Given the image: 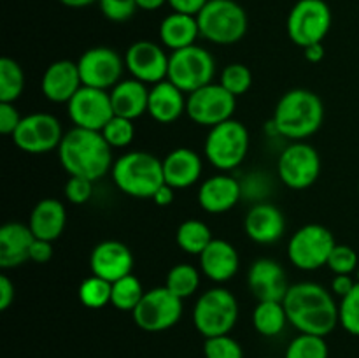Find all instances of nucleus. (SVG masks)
Wrapping results in <instances>:
<instances>
[{
    "label": "nucleus",
    "instance_id": "obj_14",
    "mask_svg": "<svg viewBox=\"0 0 359 358\" xmlns=\"http://www.w3.org/2000/svg\"><path fill=\"white\" fill-rule=\"evenodd\" d=\"M63 135L65 133L58 118L48 112H34L21 118V123L13 133V140L25 153L44 154L58 150Z\"/></svg>",
    "mask_w": 359,
    "mask_h": 358
},
{
    "label": "nucleus",
    "instance_id": "obj_13",
    "mask_svg": "<svg viewBox=\"0 0 359 358\" xmlns=\"http://www.w3.org/2000/svg\"><path fill=\"white\" fill-rule=\"evenodd\" d=\"M277 172L287 188L305 190L314 185L321 174V157L314 146L294 140L280 153Z\"/></svg>",
    "mask_w": 359,
    "mask_h": 358
},
{
    "label": "nucleus",
    "instance_id": "obj_49",
    "mask_svg": "<svg viewBox=\"0 0 359 358\" xmlns=\"http://www.w3.org/2000/svg\"><path fill=\"white\" fill-rule=\"evenodd\" d=\"M153 200H154V204H156V206H160V207L170 206V204L174 202V188H172V186H168L167 183H165V185H161L160 188H158V192L154 193Z\"/></svg>",
    "mask_w": 359,
    "mask_h": 358
},
{
    "label": "nucleus",
    "instance_id": "obj_41",
    "mask_svg": "<svg viewBox=\"0 0 359 358\" xmlns=\"http://www.w3.org/2000/svg\"><path fill=\"white\" fill-rule=\"evenodd\" d=\"M333 274H353L359 267V256L351 246L337 244L326 263Z\"/></svg>",
    "mask_w": 359,
    "mask_h": 358
},
{
    "label": "nucleus",
    "instance_id": "obj_27",
    "mask_svg": "<svg viewBox=\"0 0 359 358\" xmlns=\"http://www.w3.org/2000/svg\"><path fill=\"white\" fill-rule=\"evenodd\" d=\"M112 109L116 116H123L128 119H137L147 112L149 104V90L146 83L139 79H121L111 91Z\"/></svg>",
    "mask_w": 359,
    "mask_h": 358
},
{
    "label": "nucleus",
    "instance_id": "obj_18",
    "mask_svg": "<svg viewBox=\"0 0 359 358\" xmlns=\"http://www.w3.org/2000/svg\"><path fill=\"white\" fill-rule=\"evenodd\" d=\"M90 269L93 276L114 281L132 274L133 255L126 244L119 241H102L93 248L90 256Z\"/></svg>",
    "mask_w": 359,
    "mask_h": 358
},
{
    "label": "nucleus",
    "instance_id": "obj_48",
    "mask_svg": "<svg viewBox=\"0 0 359 358\" xmlns=\"http://www.w3.org/2000/svg\"><path fill=\"white\" fill-rule=\"evenodd\" d=\"M14 297H16V288H14L13 281L6 274H0V309L2 311L9 309L14 302Z\"/></svg>",
    "mask_w": 359,
    "mask_h": 358
},
{
    "label": "nucleus",
    "instance_id": "obj_3",
    "mask_svg": "<svg viewBox=\"0 0 359 358\" xmlns=\"http://www.w3.org/2000/svg\"><path fill=\"white\" fill-rule=\"evenodd\" d=\"M325 121V105L319 95L305 88H294L277 102L270 121L272 132L286 139L305 140L314 135Z\"/></svg>",
    "mask_w": 359,
    "mask_h": 358
},
{
    "label": "nucleus",
    "instance_id": "obj_44",
    "mask_svg": "<svg viewBox=\"0 0 359 358\" xmlns=\"http://www.w3.org/2000/svg\"><path fill=\"white\" fill-rule=\"evenodd\" d=\"M20 112L14 107V104L9 102H0V132L4 135H13L14 130L18 128V125L21 123Z\"/></svg>",
    "mask_w": 359,
    "mask_h": 358
},
{
    "label": "nucleus",
    "instance_id": "obj_15",
    "mask_svg": "<svg viewBox=\"0 0 359 358\" xmlns=\"http://www.w3.org/2000/svg\"><path fill=\"white\" fill-rule=\"evenodd\" d=\"M67 111L74 126L95 132H102V128L114 116L111 93L107 90L91 86H81V90L67 104Z\"/></svg>",
    "mask_w": 359,
    "mask_h": 358
},
{
    "label": "nucleus",
    "instance_id": "obj_22",
    "mask_svg": "<svg viewBox=\"0 0 359 358\" xmlns=\"http://www.w3.org/2000/svg\"><path fill=\"white\" fill-rule=\"evenodd\" d=\"M242 197L241 183L228 174L205 179L198 188V204L205 213L223 214L233 209Z\"/></svg>",
    "mask_w": 359,
    "mask_h": 358
},
{
    "label": "nucleus",
    "instance_id": "obj_23",
    "mask_svg": "<svg viewBox=\"0 0 359 358\" xmlns=\"http://www.w3.org/2000/svg\"><path fill=\"white\" fill-rule=\"evenodd\" d=\"M241 256L233 244L224 239H212L200 255V269L214 283H226L238 272Z\"/></svg>",
    "mask_w": 359,
    "mask_h": 358
},
{
    "label": "nucleus",
    "instance_id": "obj_6",
    "mask_svg": "<svg viewBox=\"0 0 359 358\" xmlns=\"http://www.w3.org/2000/svg\"><path fill=\"white\" fill-rule=\"evenodd\" d=\"M238 319V302L226 288L203 291L193 309V323L203 337L226 336Z\"/></svg>",
    "mask_w": 359,
    "mask_h": 358
},
{
    "label": "nucleus",
    "instance_id": "obj_35",
    "mask_svg": "<svg viewBox=\"0 0 359 358\" xmlns=\"http://www.w3.org/2000/svg\"><path fill=\"white\" fill-rule=\"evenodd\" d=\"M79 300L88 309H102L111 304L112 283L104 277L91 276L79 286Z\"/></svg>",
    "mask_w": 359,
    "mask_h": 358
},
{
    "label": "nucleus",
    "instance_id": "obj_40",
    "mask_svg": "<svg viewBox=\"0 0 359 358\" xmlns=\"http://www.w3.org/2000/svg\"><path fill=\"white\" fill-rule=\"evenodd\" d=\"M203 357L205 358H244V350L230 333L226 336L207 337L203 343Z\"/></svg>",
    "mask_w": 359,
    "mask_h": 358
},
{
    "label": "nucleus",
    "instance_id": "obj_17",
    "mask_svg": "<svg viewBox=\"0 0 359 358\" xmlns=\"http://www.w3.org/2000/svg\"><path fill=\"white\" fill-rule=\"evenodd\" d=\"M168 60L170 55H167L160 44L153 41H137L126 51L125 65L133 79L156 84L167 79Z\"/></svg>",
    "mask_w": 359,
    "mask_h": 358
},
{
    "label": "nucleus",
    "instance_id": "obj_16",
    "mask_svg": "<svg viewBox=\"0 0 359 358\" xmlns=\"http://www.w3.org/2000/svg\"><path fill=\"white\" fill-rule=\"evenodd\" d=\"M77 67H79L83 86L112 90L121 81L126 65L118 51L105 46H97L81 55Z\"/></svg>",
    "mask_w": 359,
    "mask_h": 358
},
{
    "label": "nucleus",
    "instance_id": "obj_26",
    "mask_svg": "<svg viewBox=\"0 0 359 358\" xmlns=\"http://www.w3.org/2000/svg\"><path fill=\"white\" fill-rule=\"evenodd\" d=\"M186 98L188 97H184V91L168 79L153 84L149 90L147 114L161 125H170L186 112Z\"/></svg>",
    "mask_w": 359,
    "mask_h": 358
},
{
    "label": "nucleus",
    "instance_id": "obj_30",
    "mask_svg": "<svg viewBox=\"0 0 359 358\" xmlns=\"http://www.w3.org/2000/svg\"><path fill=\"white\" fill-rule=\"evenodd\" d=\"M290 323L287 312L284 309L283 302L263 300L252 311V325L258 330V333L265 337H276L286 329Z\"/></svg>",
    "mask_w": 359,
    "mask_h": 358
},
{
    "label": "nucleus",
    "instance_id": "obj_29",
    "mask_svg": "<svg viewBox=\"0 0 359 358\" xmlns=\"http://www.w3.org/2000/svg\"><path fill=\"white\" fill-rule=\"evenodd\" d=\"M158 34H160L161 44L170 51L184 49L196 44V39L200 37L198 21H196V16H191V14L172 11L168 16L161 20Z\"/></svg>",
    "mask_w": 359,
    "mask_h": 358
},
{
    "label": "nucleus",
    "instance_id": "obj_47",
    "mask_svg": "<svg viewBox=\"0 0 359 358\" xmlns=\"http://www.w3.org/2000/svg\"><path fill=\"white\" fill-rule=\"evenodd\" d=\"M358 281H354L351 277V274H335L332 281V293L337 295V297L344 298L347 293L353 291V288L356 286Z\"/></svg>",
    "mask_w": 359,
    "mask_h": 358
},
{
    "label": "nucleus",
    "instance_id": "obj_52",
    "mask_svg": "<svg viewBox=\"0 0 359 358\" xmlns=\"http://www.w3.org/2000/svg\"><path fill=\"white\" fill-rule=\"evenodd\" d=\"M60 4H63L65 7H70V9H83V7L91 6V4L98 2V0H58Z\"/></svg>",
    "mask_w": 359,
    "mask_h": 358
},
{
    "label": "nucleus",
    "instance_id": "obj_37",
    "mask_svg": "<svg viewBox=\"0 0 359 358\" xmlns=\"http://www.w3.org/2000/svg\"><path fill=\"white\" fill-rule=\"evenodd\" d=\"M102 135L112 150L114 147L119 150V147H126L132 144L133 137H135V126H133L132 119L114 114L111 121L102 128Z\"/></svg>",
    "mask_w": 359,
    "mask_h": 358
},
{
    "label": "nucleus",
    "instance_id": "obj_11",
    "mask_svg": "<svg viewBox=\"0 0 359 358\" xmlns=\"http://www.w3.org/2000/svg\"><path fill=\"white\" fill-rule=\"evenodd\" d=\"M133 321L144 332H165L177 325L182 316V298L175 297L167 286L147 290L132 312Z\"/></svg>",
    "mask_w": 359,
    "mask_h": 358
},
{
    "label": "nucleus",
    "instance_id": "obj_7",
    "mask_svg": "<svg viewBox=\"0 0 359 358\" xmlns=\"http://www.w3.org/2000/svg\"><path fill=\"white\" fill-rule=\"evenodd\" d=\"M205 157L219 171H233L244 161L249 151V132L244 123L228 119L209 128L207 133Z\"/></svg>",
    "mask_w": 359,
    "mask_h": 358
},
{
    "label": "nucleus",
    "instance_id": "obj_50",
    "mask_svg": "<svg viewBox=\"0 0 359 358\" xmlns=\"http://www.w3.org/2000/svg\"><path fill=\"white\" fill-rule=\"evenodd\" d=\"M304 56L305 60H309L311 63H319L323 58H325V46L323 42H318V44H311L307 48H304Z\"/></svg>",
    "mask_w": 359,
    "mask_h": 358
},
{
    "label": "nucleus",
    "instance_id": "obj_33",
    "mask_svg": "<svg viewBox=\"0 0 359 358\" xmlns=\"http://www.w3.org/2000/svg\"><path fill=\"white\" fill-rule=\"evenodd\" d=\"M165 286L179 298H188L196 293L200 286V272L189 263H177L172 267L165 279Z\"/></svg>",
    "mask_w": 359,
    "mask_h": 358
},
{
    "label": "nucleus",
    "instance_id": "obj_4",
    "mask_svg": "<svg viewBox=\"0 0 359 358\" xmlns=\"http://www.w3.org/2000/svg\"><path fill=\"white\" fill-rule=\"evenodd\" d=\"M114 185L133 199H153L165 185L163 161L149 151H128L111 168Z\"/></svg>",
    "mask_w": 359,
    "mask_h": 358
},
{
    "label": "nucleus",
    "instance_id": "obj_43",
    "mask_svg": "<svg viewBox=\"0 0 359 358\" xmlns=\"http://www.w3.org/2000/svg\"><path fill=\"white\" fill-rule=\"evenodd\" d=\"M93 183L86 178H79V175H70L69 181L65 183V197L69 202L81 206L86 204L93 195Z\"/></svg>",
    "mask_w": 359,
    "mask_h": 358
},
{
    "label": "nucleus",
    "instance_id": "obj_2",
    "mask_svg": "<svg viewBox=\"0 0 359 358\" xmlns=\"http://www.w3.org/2000/svg\"><path fill=\"white\" fill-rule=\"evenodd\" d=\"M58 157L69 175H79L90 181L102 179L114 165L112 147L102 132L77 126L63 135L58 146Z\"/></svg>",
    "mask_w": 359,
    "mask_h": 358
},
{
    "label": "nucleus",
    "instance_id": "obj_5",
    "mask_svg": "<svg viewBox=\"0 0 359 358\" xmlns=\"http://www.w3.org/2000/svg\"><path fill=\"white\" fill-rule=\"evenodd\" d=\"M200 37L212 44H237L248 34V14L235 0H209L196 16Z\"/></svg>",
    "mask_w": 359,
    "mask_h": 358
},
{
    "label": "nucleus",
    "instance_id": "obj_54",
    "mask_svg": "<svg viewBox=\"0 0 359 358\" xmlns=\"http://www.w3.org/2000/svg\"><path fill=\"white\" fill-rule=\"evenodd\" d=\"M358 192H359V181H358Z\"/></svg>",
    "mask_w": 359,
    "mask_h": 358
},
{
    "label": "nucleus",
    "instance_id": "obj_42",
    "mask_svg": "<svg viewBox=\"0 0 359 358\" xmlns=\"http://www.w3.org/2000/svg\"><path fill=\"white\" fill-rule=\"evenodd\" d=\"M98 6H100L102 14L114 23L128 21L139 9L135 0H98Z\"/></svg>",
    "mask_w": 359,
    "mask_h": 358
},
{
    "label": "nucleus",
    "instance_id": "obj_25",
    "mask_svg": "<svg viewBox=\"0 0 359 358\" xmlns=\"http://www.w3.org/2000/svg\"><path fill=\"white\" fill-rule=\"evenodd\" d=\"M163 178L174 190H184L195 185L202 175V158L189 147H177L163 158Z\"/></svg>",
    "mask_w": 359,
    "mask_h": 358
},
{
    "label": "nucleus",
    "instance_id": "obj_36",
    "mask_svg": "<svg viewBox=\"0 0 359 358\" xmlns=\"http://www.w3.org/2000/svg\"><path fill=\"white\" fill-rule=\"evenodd\" d=\"M330 350L325 337L300 333L286 347L284 358H328Z\"/></svg>",
    "mask_w": 359,
    "mask_h": 358
},
{
    "label": "nucleus",
    "instance_id": "obj_24",
    "mask_svg": "<svg viewBox=\"0 0 359 358\" xmlns=\"http://www.w3.org/2000/svg\"><path fill=\"white\" fill-rule=\"evenodd\" d=\"M35 241L30 227L21 221H9L0 228V267L14 269L30 260V249Z\"/></svg>",
    "mask_w": 359,
    "mask_h": 358
},
{
    "label": "nucleus",
    "instance_id": "obj_19",
    "mask_svg": "<svg viewBox=\"0 0 359 358\" xmlns=\"http://www.w3.org/2000/svg\"><path fill=\"white\" fill-rule=\"evenodd\" d=\"M248 284L256 300L283 302L287 293L286 272L279 262L272 258H259L251 265L248 274Z\"/></svg>",
    "mask_w": 359,
    "mask_h": 358
},
{
    "label": "nucleus",
    "instance_id": "obj_9",
    "mask_svg": "<svg viewBox=\"0 0 359 358\" xmlns=\"http://www.w3.org/2000/svg\"><path fill=\"white\" fill-rule=\"evenodd\" d=\"M332 20V9L325 0H298L287 14V37L302 49L318 44L328 35Z\"/></svg>",
    "mask_w": 359,
    "mask_h": 358
},
{
    "label": "nucleus",
    "instance_id": "obj_46",
    "mask_svg": "<svg viewBox=\"0 0 359 358\" xmlns=\"http://www.w3.org/2000/svg\"><path fill=\"white\" fill-rule=\"evenodd\" d=\"M53 258V244L49 241L35 239L30 249V260L35 263H46Z\"/></svg>",
    "mask_w": 359,
    "mask_h": 358
},
{
    "label": "nucleus",
    "instance_id": "obj_32",
    "mask_svg": "<svg viewBox=\"0 0 359 358\" xmlns=\"http://www.w3.org/2000/svg\"><path fill=\"white\" fill-rule=\"evenodd\" d=\"M23 88L25 74L20 63L9 56L0 58V102L14 104L23 93Z\"/></svg>",
    "mask_w": 359,
    "mask_h": 358
},
{
    "label": "nucleus",
    "instance_id": "obj_45",
    "mask_svg": "<svg viewBox=\"0 0 359 358\" xmlns=\"http://www.w3.org/2000/svg\"><path fill=\"white\" fill-rule=\"evenodd\" d=\"M209 0H168V6L172 11L182 14H191V16H198L200 11L205 7Z\"/></svg>",
    "mask_w": 359,
    "mask_h": 358
},
{
    "label": "nucleus",
    "instance_id": "obj_21",
    "mask_svg": "<svg viewBox=\"0 0 359 358\" xmlns=\"http://www.w3.org/2000/svg\"><path fill=\"white\" fill-rule=\"evenodd\" d=\"M244 230L251 241L258 244H273L286 230V220L283 211L269 202L252 206L244 220Z\"/></svg>",
    "mask_w": 359,
    "mask_h": 358
},
{
    "label": "nucleus",
    "instance_id": "obj_39",
    "mask_svg": "<svg viewBox=\"0 0 359 358\" xmlns=\"http://www.w3.org/2000/svg\"><path fill=\"white\" fill-rule=\"evenodd\" d=\"M339 325L351 336L359 337V283L351 293L340 298Z\"/></svg>",
    "mask_w": 359,
    "mask_h": 358
},
{
    "label": "nucleus",
    "instance_id": "obj_8",
    "mask_svg": "<svg viewBox=\"0 0 359 358\" xmlns=\"http://www.w3.org/2000/svg\"><path fill=\"white\" fill-rule=\"evenodd\" d=\"M216 62L205 48L198 44L170 53L167 79L184 93H193L198 88L212 83Z\"/></svg>",
    "mask_w": 359,
    "mask_h": 358
},
{
    "label": "nucleus",
    "instance_id": "obj_1",
    "mask_svg": "<svg viewBox=\"0 0 359 358\" xmlns=\"http://www.w3.org/2000/svg\"><path fill=\"white\" fill-rule=\"evenodd\" d=\"M287 319L300 333L326 337L339 325V305L332 291L318 283H297L283 300Z\"/></svg>",
    "mask_w": 359,
    "mask_h": 358
},
{
    "label": "nucleus",
    "instance_id": "obj_20",
    "mask_svg": "<svg viewBox=\"0 0 359 358\" xmlns=\"http://www.w3.org/2000/svg\"><path fill=\"white\" fill-rule=\"evenodd\" d=\"M83 86L77 62L58 60L53 62L42 74L41 90L48 100L55 104H69L70 98Z\"/></svg>",
    "mask_w": 359,
    "mask_h": 358
},
{
    "label": "nucleus",
    "instance_id": "obj_28",
    "mask_svg": "<svg viewBox=\"0 0 359 358\" xmlns=\"http://www.w3.org/2000/svg\"><path fill=\"white\" fill-rule=\"evenodd\" d=\"M67 211L60 200L56 199H42L35 204L34 211L30 214L28 227L34 232L35 239L42 241H56L65 230Z\"/></svg>",
    "mask_w": 359,
    "mask_h": 358
},
{
    "label": "nucleus",
    "instance_id": "obj_38",
    "mask_svg": "<svg viewBox=\"0 0 359 358\" xmlns=\"http://www.w3.org/2000/svg\"><path fill=\"white\" fill-rule=\"evenodd\" d=\"M221 84L235 97L248 93L249 88L252 86V72L244 63H230L224 67L221 74Z\"/></svg>",
    "mask_w": 359,
    "mask_h": 358
},
{
    "label": "nucleus",
    "instance_id": "obj_53",
    "mask_svg": "<svg viewBox=\"0 0 359 358\" xmlns=\"http://www.w3.org/2000/svg\"><path fill=\"white\" fill-rule=\"evenodd\" d=\"M356 281L359 283V267H358V270H356Z\"/></svg>",
    "mask_w": 359,
    "mask_h": 358
},
{
    "label": "nucleus",
    "instance_id": "obj_10",
    "mask_svg": "<svg viewBox=\"0 0 359 358\" xmlns=\"http://www.w3.org/2000/svg\"><path fill=\"white\" fill-rule=\"evenodd\" d=\"M335 246L337 241L328 228L319 223H309L291 235L287 258L300 270H318L328 263Z\"/></svg>",
    "mask_w": 359,
    "mask_h": 358
},
{
    "label": "nucleus",
    "instance_id": "obj_12",
    "mask_svg": "<svg viewBox=\"0 0 359 358\" xmlns=\"http://www.w3.org/2000/svg\"><path fill=\"white\" fill-rule=\"evenodd\" d=\"M237 97L231 95L221 83H210L198 88L186 98V114L191 121L202 126L219 125L233 116Z\"/></svg>",
    "mask_w": 359,
    "mask_h": 358
},
{
    "label": "nucleus",
    "instance_id": "obj_31",
    "mask_svg": "<svg viewBox=\"0 0 359 358\" xmlns=\"http://www.w3.org/2000/svg\"><path fill=\"white\" fill-rule=\"evenodd\" d=\"M212 232L209 225L200 220H186L175 232V242L188 255H202L203 249L212 242Z\"/></svg>",
    "mask_w": 359,
    "mask_h": 358
},
{
    "label": "nucleus",
    "instance_id": "obj_34",
    "mask_svg": "<svg viewBox=\"0 0 359 358\" xmlns=\"http://www.w3.org/2000/svg\"><path fill=\"white\" fill-rule=\"evenodd\" d=\"M144 293L146 291H144V286L139 277H135L133 274H128V276L121 277V279L112 283L111 304L118 311L133 312V309L142 300Z\"/></svg>",
    "mask_w": 359,
    "mask_h": 358
},
{
    "label": "nucleus",
    "instance_id": "obj_51",
    "mask_svg": "<svg viewBox=\"0 0 359 358\" xmlns=\"http://www.w3.org/2000/svg\"><path fill=\"white\" fill-rule=\"evenodd\" d=\"M137 7L142 11H158L167 6L168 0H135Z\"/></svg>",
    "mask_w": 359,
    "mask_h": 358
}]
</instances>
